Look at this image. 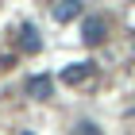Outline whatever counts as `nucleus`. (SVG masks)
Masks as SVG:
<instances>
[{"label":"nucleus","mask_w":135,"mask_h":135,"mask_svg":"<svg viewBox=\"0 0 135 135\" xmlns=\"http://www.w3.org/2000/svg\"><path fill=\"white\" fill-rule=\"evenodd\" d=\"M89 73H93V62H89V58H81V62H70L62 73H58V77H62L66 85H81L85 77H89Z\"/></svg>","instance_id":"20e7f679"},{"label":"nucleus","mask_w":135,"mask_h":135,"mask_svg":"<svg viewBox=\"0 0 135 135\" xmlns=\"http://www.w3.org/2000/svg\"><path fill=\"white\" fill-rule=\"evenodd\" d=\"M50 16H54L58 23H70V20L81 16V4H77V0H58V4L50 8Z\"/></svg>","instance_id":"39448f33"},{"label":"nucleus","mask_w":135,"mask_h":135,"mask_svg":"<svg viewBox=\"0 0 135 135\" xmlns=\"http://www.w3.org/2000/svg\"><path fill=\"white\" fill-rule=\"evenodd\" d=\"M81 135H100V131H97V124H89V120H85V124H81Z\"/></svg>","instance_id":"423d86ee"},{"label":"nucleus","mask_w":135,"mask_h":135,"mask_svg":"<svg viewBox=\"0 0 135 135\" xmlns=\"http://www.w3.org/2000/svg\"><path fill=\"white\" fill-rule=\"evenodd\" d=\"M50 93H54V77H50V73H31V77H27V97L46 100Z\"/></svg>","instance_id":"f257e3e1"},{"label":"nucleus","mask_w":135,"mask_h":135,"mask_svg":"<svg viewBox=\"0 0 135 135\" xmlns=\"http://www.w3.org/2000/svg\"><path fill=\"white\" fill-rule=\"evenodd\" d=\"M104 16H85V23H81V39H85V46H97V42L104 39Z\"/></svg>","instance_id":"f03ea898"},{"label":"nucleus","mask_w":135,"mask_h":135,"mask_svg":"<svg viewBox=\"0 0 135 135\" xmlns=\"http://www.w3.org/2000/svg\"><path fill=\"white\" fill-rule=\"evenodd\" d=\"M20 50L23 54H39L42 50V35H39L35 23H23V27H20Z\"/></svg>","instance_id":"7ed1b4c3"}]
</instances>
